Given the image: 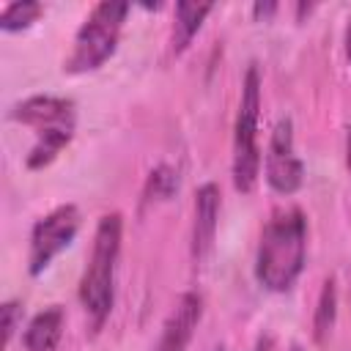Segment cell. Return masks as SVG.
Here are the masks:
<instances>
[{
	"instance_id": "cell-4",
	"label": "cell",
	"mask_w": 351,
	"mask_h": 351,
	"mask_svg": "<svg viewBox=\"0 0 351 351\" xmlns=\"http://www.w3.org/2000/svg\"><path fill=\"white\" fill-rule=\"evenodd\" d=\"M258 110H261V74L255 63L247 69L241 82V101L233 126V186L239 192H252L261 173L258 148Z\"/></svg>"
},
{
	"instance_id": "cell-2",
	"label": "cell",
	"mask_w": 351,
	"mask_h": 351,
	"mask_svg": "<svg viewBox=\"0 0 351 351\" xmlns=\"http://www.w3.org/2000/svg\"><path fill=\"white\" fill-rule=\"evenodd\" d=\"M121 239H123V219L118 211L104 214L93 233V250L90 261L80 280V302L93 324L99 329L115 302V266L121 255Z\"/></svg>"
},
{
	"instance_id": "cell-21",
	"label": "cell",
	"mask_w": 351,
	"mask_h": 351,
	"mask_svg": "<svg viewBox=\"0 0 351 351\" xmlns=\"http://www.w3.org/2000/svg\"><path fill=\"white\" fill-rule=\"evenodd\" d=\"M291 351H302V346H291Z\"/></svg>"
},
{
	"instance_id": "cell-6",
	"label": "cell",
	"mask_w": 351,
	"mask_h": 351,
	"mask_svg": "<svg viewBox=\"0 0 351 351\" xmlns=\"http://www.w3.org/2000/svg\"><path fill=\"white\" fill-rule=\"evenodd\" d=\"M266 181L280 195H293L304 181V165L293 148V123L280 118L271 129L266 148Z\"/></svg>"
},
{
	"instance_id": "cell-16",
	"label": "cell",
	"mask_w": 351,
	"mask_h": 351,
	"mask_svg": "<svg viewBox=\"0 0 351 351\" xmlns=\"http://www.w3.org/2000/svg\"><path fill=\"white\" fill-rule=\"evenodd\" d=\"M22 324V304L16 302V299H8V302H3V307H0V329H3V346H8L11 343V337H14V332H16V326Z\"/></svg>"
},
{
	"instance_id": "cell-13",
	"label": "cell",
	"mask_w": 351,
	"mask_h": 351,
	"mask_svg": "<svg viewBox=\"0 0 351 351\" xmlns=\"http://www.w3.org/2000/svg\"><path fill=\"white\" fill-rule=\"evenodd\" d=\"M337 318V282L332 277L324 280L321 293H318V304H315V315H313V335L315 340H324Z\"/></svg>"
},
{
	"instance_id": "cell-17",
	"label": "cell",
	"mask_w": 351,
	"mask_h": 351,
	"mask_svg": "<svg viewBox=\"0 0 351 351\" xmlns=\"http://www.w3.org/2000/svg\"><path fill=\"white\" fill-rule=\"evenodd\" d=\"M277 11V3H255L252 5V14L255 16H271Z\"/></svg>"
},
{
	"instance_id": "cell-15",
	"label": "cell",
	"mask_w": 351,
	"mask_h": 351,
	"mask_svg": "<svg viewBox=\"0 0 351 351\" xmlns=\"http://www.w3.org/2000/svg\"><path fill=\"white\" fill-rule=\"evenodd\" d=\"M176 189H178V176H176L173 167L159 165L156 170H151L148 184H145V197H148V200H154V197H156V200H165V197H170Z\"/></svg>"
},
{
	"instance_id": "cell-5",
	"label": "cell",
	"mask_w": 351,
	"mask_h": 351,
	"mask_svg": "<svg viewBox=\"0 0 351 351\" xmlns=\"http://www.w3.org/2000/svg\"><path fill=\"white\" fill-rule=\"evenodd\" d=\"M82 225L80 208L66 203L52 208L47 217H41L30 230V252H27V271L36 277L41 274L55 255H60L77 236Z\"/></svg>"
},
{
	"instance_id": "cell-10",
	"label": "cell",
	"mask_w": 351,
	"mask_h": 351,
	"mask_svg": "<svg viewBox=\"0 0 351 351\" xmlns=\"http://www.w3.org/2000/svg\"><path fill=\"white\" fill-rule=\"evenodd\" d=\"M63 324H66V318L58 304L44 307L25 326V337H22L25 348L27 351H58L60 337H63Z\"/></svg>"
},
{
	"instance_id": "cell-3",
	"label": "cell",
	"mask_w": 351,
	"mask_h": 351,
	"mask_svg": "<svg viewBox=\"0 0 351 351\" xmlns=\"http://www.w3.org/2000/svg\"><path fill=\"white\" fill-rule=\"evenodd\" d=\"M126 14H129V3H118V0L99 3L80 25V30L74 36L71 55L63 63V71L85 74V71L99 69L118 47Z\"/></svg>"
},
{
	"instance_id": "cell-8",
	"label": "cell",
	"mask_w": 351,
	"mask_h": 351,
	"mask_svg": "<svg viewBox=\"0 0 351 351\" xmlns=\"http://www.w3.org/2000/svg\"><path fill=\"white\" fill-rule=\"evenodd\" d=\"M11 118L36 129V134L44 129H55V126H74V101L63 96H49V93L30 96L14 104Z\"/></svg>"
},
{
	"instance_id": "cell-9",
	"label": "cell",
	"mask_w": 351,
	"mask_h": 351,
	"mask_svg": "<svg viewBox=\"0 0 351 351\" xmlns=\"http://www.w3.org/2000/svg\"><path fill=\"white\" fill-rule=\"evenodd\" d=\"M217 219H219V186L203 184L195 192V225H192V258L200 263L214 247L217 236Z\"/></svg>"
},
{
	"instance_id": "cell-19",
	"label": "cell",
	"mask_w": 351,
	"mask_h": 351,
	"mask_svg": "<svg viewBox=\"0 0 351 351\" xmlns=\"http://www.w3.org/2000/svg\"><path fill=\"white\" fill-rule=\"evenodd\" d=\"M346 55L351 60V22H348V30H346Z\"/></svg>"
},
{
	"instance_id": "cell-14",
	"label": "cell",
	"mask_w": 351,
	"mask_h": 351,
	"mask_svg": "<svg viewBox=\"0 0 351 351\" xmlns=\"http://www.w3.org/2000/svg\"><path fill=\"white\" fill-rule=\"evenodd\" d=\"M41 3L36 0H14L0 11V30L14 33V30H25L30 27L38 16H41Z\"/></svg>"
},
{
	"instance_id": "cell-1",
	"label": "cell",
	"mask_w": 351,
	"mask_h": 351,
	"mask_svg": "<svg viewBox=\"0 0 351 351\" xmlns=\"http://www.w3.org/2000/svg\"><path fill=\"white\" fill-rule=\"evenodd\" d=\"M307 252V219L302 208L285 206L271 211L261 230L258 252H255V280L271 291H288L304 269Z\"/></svg>"
},
{
	"instance_id": "cell-7",
	"label": "cell",
	"mask_w": 351,
	"mask_h": 351,
	"mask_svg": "<svg viewBox=\"0 0 351 351\" xmlns=\"http://www.w3.org/2000/svg\"><path fill=\"white\" fill-rule=\"evenodd\" d=\"M200 318H203V296L195 291L181 293L162 326V335H159L154 351H186Z\"/></svg>"
},
{
	"instance_id": "cell-18",
	"label": "cell",
	"mask_w": 351,
	"mask_h": 351,
	"mask_svg": "<svg viewBox=\"0 0 351 351\" xmlns=\"http://www.w3.org/2000/svg\"><path fill=\"white\" fill-rule=\"evenodd\" d=\"M255 351H271V337H258Z\"/></svg>"
},
{
	"instance_id": "cell-11",
	"label": "cell",
	"mask_w": 351,
	"mask_h": 351,
	"mask_svg": "<svg viewBox=\"0 0 351 351\" xmlns=\"http://www.w3.org/2000/svg\"><path fill=\"white\" fill-rule=\"evenodd\" d=\"M211 3H176V22H173V49L181 52L186 49V44L195 38V33L200 30L203 19L211 14Z\"/></svg>"
},
{
	"instance_id": "cell-22",
	"label": "cell",
	"mask_w": 351,
	"mask_h": 351,
	"mask_svg": "<svg viewBox=\"0 0 351 351\" xmlns=\"http://www.w3.org/2000/svg\"><path fill=\"white\" fill-rule=\"evenodd\" d=\"M214 351H228V348H225V346H217V348H214Z\"/></svg>"
},
{
	"instance_id": "cell-20",
	"label": "cell",
	"mask_w": 351,
	"mask_h": 351,
	"mask_svg": "<svg viewBox=\"0 0 351 351\" xmlns=\"http://www.w3.org/2000/svg\"><path fill=\"white\" fill-rule=\"evenodd\" d=\"M346 162L351 167V132H348V143H346Z\"/></svg>"
},
{
	"instance_id": "cell-12",
	"label": "cell",
	"mask_w": 351,
	"mask_h": 351,
	"mask_svg": "<svg viewBox=\"0 0 351 351\" xmlns=\"http://www.w3.org/2000/svg\"><path fill=\"white\" fill-rule=\"evenodd\" d=\"M71 137H74V126H55V129L38 132V134H36V145L30 148L25 165H27L30 170L47 167V165L71 143Z\"/></svg>"
}]
</instances>
